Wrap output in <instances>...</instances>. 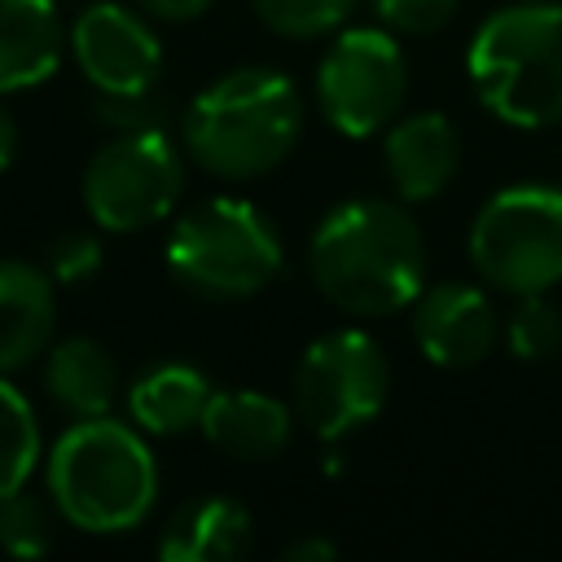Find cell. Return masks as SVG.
Masks as SVG:
<instances>
[{
	"instance_id": "21",
	"label": "cell",
	"mask_w": 562,
	"mask_h": 562,
	"mask_svg": "<svg viewBox=\"0 0 562 562\" xmlns=\"http://www.w3.org/2000/svg\"><path fill=\"white\" fill-rule=\"evenodd\" d=\"M505 347L514 360H549L562 351V312L544 294H518V307L505 321Z\"/></svg>"
},
{
	"instance_id": "28",
	"label": "cell",
	"mask_w": 562,
	"mask_h": 562,
	"mask_svg": "<svg viewBox=\"0 0 562 562\" xmlns=\"http://www.w3.org/2000/svg\"><path fill=\"white\" fill-rule=\"evenodd\" d=\"M13 154H18V119L0 105V171L13 162Z\"/></svg>"
},
{
	"instance_id": "4",
	"label": "cell",
	"mask_w": 562,
	"mask_h": 562,
	"mask_svg": "<svg viewBox=\"0 0 562 562\" xmlns=\"http://www.w3.org/2000/svg\"><path fill=\"white\" fill-rule=\"evenodd\" d=\"M479 101L514 127L562 123V0L496 9L465 48Z\"/></svg>"
},
{
	"instance_id": "14",
	"label": "cell",
	"mask_w": 562,
	"mask_h": 562,
	"mask_svg": "<svg viewBox=\"0 0 562 562\" xmlns=\"http://www.w3.org/2000/svg\"><path fill=\"white\" fill-rule=\"evenodd\" d=\"M57 325V281L26 259H0V373L40 360Z\"/></svg>"
},
{
	"instance_id": "7",
	"label": "cell",
	"mask_w": 562,
	"mask_h": 562,
	"mask_svg": "<svg viewBox=\"0 0 562 562\" xmlns=\"http://www.w3.org/2000/svg\"><path fill=\"white\" fill-rule=\"evenodd\" d=\"M386 395H391V364L364 329H329L299 356L294 408L303 426L325 443L347 439L369 422H378Z\"/></svg>"
},
{
	"instance_id": "1",
	"label": "cell",
	"mask_w": 562,
	"mask_h": 562,
	"mask_svg": "<svg viewBox=\"0 0 562 562\" xmlns=\"http://www.w3.org/2000/svg\"><path fill=\"white\" fill-rule=\"evenodd\" d=\"M316 290L347 316H391L422 294L426 237L400 202H338L307 241Z\"/></svg>"
},
{
	"instance_id": "3",
	"label": "cell",
	"mask_w": 562,
	"mask_h": 562,
	"mask_svg": "<svg viewBox=\"0 0 562 562\" xmlns=\"http://www.w3.org/2000/svg\"><path fill=\"white\" fill-rule=\"evenodd\" d=\"M48 496L57 518L92 536L136 531L158 501V465L149 443L105 417H75L48 452Z\"/></svg>"
},
{
	"instance_id": "20",
	"label": "cell",
	"mask_w": 562,
	"mask_h": 562,
	"mask_svg": "<svg viewBox=\"0 0 562 562\" xmlns=\"http://www.w3.org/2000/svg\"><path fill=\"white\" fill-rule=\"evenodd\" d=\"M53 496H35L26 487L0 501V549L9 558H44L53 549Z\"/></svg>"
},
{
	"instance_id": "18",
	"label": "cell",
	"mask_w": 562,
	"mask_h": 562,
	"mask_svg": "<svg viewBox=\"0 0 562 562\" xmlns=\"http://www.w3.org/2000/svg\"><path fill=\"white\" fill-rule=\"evenodd\" d=\"M206 404H211L206 373L180 360L154 364L127 386V413L145 435H184L202 426Z\"/></svg>"
},
{
	"instance_id": "9",
	"label": "cell",
	"mask_w": 562,
	"mask_h": 562,
	"mask_svg": "<svg viewBox=\"0 0 562 562\" xmlns=\"http://www.w3.org/2000/svg\"><path fill=\"white\" fill-rule=\"evenodd\" d=\"M404 92L408 61L386 26H351L321 57L316 105L351 140L391 127L404 105Z\"/></svg>"
},
{
	"instance_id": "25",
	"label": "cell",
	"mask_w": 562,
	"mask_h": 562,
	"mask_svg": "<svg viewBox=\"0 0 562 562\" xmlns=\"http://www.w3.org/2000/svg\"><path fill=\"white\" fill-rule=\"evenodd\" d=\"M373 13L395 35H430L448 26L457 13V0H373Z\"/></svg>"
},
{
	"instance_id": "15",
	"label": "cell",
	"mask_w": 562,
	"mask_h": 562,
	"mask_svg": "<svg viewBox=\"0 0 562 562\" xmlns=\"http://www.w3.org/2000/svg\"><path fill=\"white\" fill-rule=\"evenodd\" d=\"M250 540H255V522L246 505L228 496H198L167 518L158 558L162 562H233L250 553Z\"/></svg>"
},
{
	"instance_id": "22",
	"label": "cell",
	"mask_w": 562,
	"mask_h": 562,
	"mask_svg": "<svg viewBox=\"0 0 562 562\" xmlns=\"http://www.w3.org/2000/svg\"><path fill=\"white\" fill-rule=\"evenodd\" d=\"M259 22L285 40H316L334 26H342L356 9V0H250Z\"/></svg>"
},
{
	"instance_id": "23",
	"label": "cell",
	"mask_w": 562,
	"mask_h": 562,
	"mask_svg": "<svg viewBox=\"0 0 562 562\" xmlns=\"http://www.w3.org/2000/svg\"><path fill=\"white\" fill-rule=\"evenodd\" d=\"M154 88H145V92H97V119L110 123L114 132H154V127H162L167 110H162V97Z\"/></svg>"
},
{
	"instance_id": "24",
	"label": "cell",
	"mask_w": 562,
	"mask_h": 562,
	"mask_svg": "<svg viewBox=\"0 0 562 562\" xmlns=\"http://www.w3.org/2000/svg\"><path fill=\"white\" fill-rule=\"evenodd\" d=\"M44 268L57 285H88L101 272V241L88 233H66L44 250Z\"/></svg>"
},
{
	"instance_id": "13",
	"label": "cell",
	"mask_w": 562,
	"mask_h": 562,
	"mask_svg": "<svg viewBox=\"0 0 562 562\" xmlns=\"http://www.w3.org/2000/svg\"><path fill=\"white\" fill-rule=\"evenodd\" d=\"M198 430L228 461L259 465V461H277L290 448L294 417L281 400L263 391H211V404Z\"/></svg>"
},
{
	"instance_id": "16",
	"label": "cell",
	"mask_w": 562,
	"mask_h": 562,
	"mask_svg": "<svg viewBox=\"0 0 562 562\" xmlns=\"http://www.w3.org/2000/svg\"><path fill=\"white\" fill-rule=\"evenodd\" d=\"M61 44L53 0H0V97L44 83L61 66Z\"/></svg>"
},
{
	"instance_id": "12",
	"label": "cell",
	"mask_w": 562,
	"mask_h": 562,
	"mask_svg": "<svg viewBox=\"0 0 562 562\" xmlns=\"http://www.w3.org/2000/svg\"><path fill=\"white\" fill-rule=\"evenodd\" d=\"M382 167H386L391 189L404 202L439 198L461 167V136L452 119L435 110H417L391 123L382 140Z\"/></svg>"
},
{
	"instance_id": "27",
	"label": "cell",
	"mask_w": 562,
	"mask_h": 562,
	"mask_svg": "<svg viewBox=\"0 0 562 562\" xmlns=\"http://www.w3.org/2000/svg\"><path fill=\"white\" fill-rule=\"evenodd\" d=\"M334 558H338V544L321 536H303L285 549V562H334Z\"/></svg>"
},
{
	"instance_id": "19",
	"label": "cell",
	"mask_w": 562,
	"mask_h": 562,
	"mask_svg": "<svg viewBox=\"0 0 562 562\" xmlns=\"http://www.w3.org/2000/svg\"><path fill=\"white\" fill-rule=\"evenodd\" d=\"M35 461H40V422L26 395L0 373V501L26 487Z\"/></svg>"
},
{
	"instance_id": "17",
	"label": "cell",
	"mask_w": 562,
	"mask_h": 562,
	"mask_svg": "<svg viewBox=\"0 0 562 562\" xmlns=\"http://www.w3.org/2000/svg\"><path fill=\"white\" fill-rule=\"evenodd\" d=\"M44 391L70 417H105L119 400V364L92 338H66L44 351Z\"/></svg>"
},
{
	"instance_id": "2",
	"label": "cell",
	"mask_w": 562,
	"mask_h": 562,
	"mask_svg": "<svg viewBox=\"0 0 562 562\" xmlns=\"http://www.w3.org/2000/svg\"><path fill=\"white\" fill-rule=\"evenodd\" d=\"M299 88L263 66H241L206 83L184 114L189 158L220 180H255L281 167L299 145Z\"/></svg>"
},
{
	"instance_id": "11",
	"label": "cell",
	"mask_w": 562,
	"mask_h": 562,
	"mask_svg": "<svg viewBox=\"0 0 562 562\" xmlns=\"http://www.w3.org/2000/svg\"><path fill=\"white\" fill-rule=\"evenodd\" d=\"M496 312L483 290L465 281L422 285L413 299V342L439 369H470L496 347Z\"/></svg>"
},
{
	"instance_id": "10",
	"label": "cell",
	"mask_w": 562,
	"mask_h": 562,
	"mask_svg": "<svg viewBox=\"0 0 562 562\" xmlns=\"http://www.w3.org/2000/svg\"><path fill=\"white\" fill-rule=\"evenodd\" d=\"M66 44L75 66L97 92H145L158 83L162 44L149 31V22L123 4H110V0L88 4L75 18Z\"/></svg>"
},
{
	"instance_id": "5",
	"label": "cell",
	"mask_w": 562,
	"mask_h": 562,
	"mask_svg": "<svg viewBox=\"0 0 562 562\" xmlns=\"http://www.w3.org/2000/svg\"><path fill=\"white\" fill-rule=\"evenodd\" d=\"M285 268L272 220L246 198H206L167 237V272L202 299H250Z\"/></svg>"
},
{
	"instance_id": "26",
	"label": "cell",
	"mask_w": 562,
	"mask_h": 562,
	"mask_svg": "<svg viewBox=\"0 0 562 562\" xmlns=\"http://www.w3.org/2000/svg\"><path fill=\"white\" fill-rule=\"evenodd\" d=\"M140 9H149L154 18H162V22H189V18H198V13H206L215 0H136Z\"/></svg>"
},
{
	"instance_id": "8",
	"label": "cell",
	"mask_w": 562,
	"mask_h": 562,
	"mask_svg": "<svg viewBox=\"0 0 562 562\" xmlns=\"http://www.w3.org/2000/svg\"><path fill=\"white\" fill-rule=\"evenodd\" d=\"M184 193V162L176 145L154 132H114L83 167V206L110 233H140L176 211Z\"/></svg>"
},
{
	"instance_id": "6",
	"label": "cell",
	"mask_w": 562,
	"mask_h": 562,
	"mask_svg": "<svg viewBox=\"0 0 562 562\" xmlns=\"http://www.w3.org/2000/svg\"><path fill=\"white\" fill-rule=\"evenodd\" d=\"M474 272L505 294H544L562 281V189L514 184L483 202L470 224Z\"/></svg>"
}]
</instances>
